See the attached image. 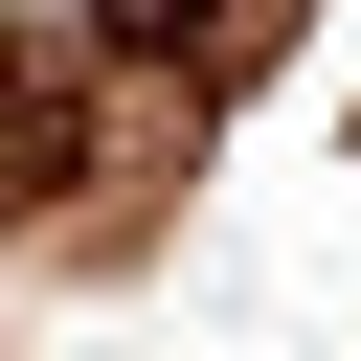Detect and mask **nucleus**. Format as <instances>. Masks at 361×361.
<instances>
[{"instance_id":"obj_1","label":"nucleus","mask_w":361,"mask_h":361,"mask_svg":"<svg viewBox=\"0 0 361 361\" xmlns=\"http://www.w3.org/2000/svg\"><path fill=\"white\" fill-rule=\"evenodd\" d=\"M113 23H180V0H113Z\"/></svg>"}]
</instances>
